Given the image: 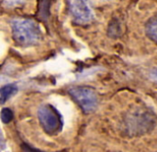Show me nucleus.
<instances>
[{
    "label": "nucleus",
    "mask_w": 157,
    "mask_h": 152,
    "mask_svg": "<svg viewBox=\"0 0 157 152\" xmlns=\"http://www.w3.org/2000/svg\"><path fill=\"white\" fill-rule=\"evenodd\" d=\"M28 0H3V4L6 6L14 7V6H20V5H23Z\"/></svg>",
    "instance_id": "nucleus-8"
},
{
    "label": "nucleus",
    "mask_w": 157,
    "mask_h": 152,
    "mask_svg": "<svg viewBox=\"0 0 157 152\" xmlns=\"http://www.w3.org/2000/svg\"><path fill=\"white\" fill-rule=\"evenodd\" d=\"M13 119V112L8 108H4L1 111V120L4 124H8Z\"/></svg>",
    "instance_id": "nucleus-7"
},
{
    "label": "nucleus",
    "mask_w": 157,
    "mask_h": 152,
    "mask_svg": "<svg viewBox=\"0 0 157 152\" xmlns=\"http://www.w3.org/2000/svg\"><path fill=\"white\" fill-rule=\"evenodd\" d=\"M66 4L75 22L86 24L92 20L93 11L88 0H66Z\"/></svg>",
    "instance_id": "nucleus-4"
},
{
    "label": "nucleus",
    "mask_w": 157,
    "mask_h": 152,
    "mask_svg": "<svg viewBox=\"0 0 157 152\" xmlns=\"http://www.w3.org/2000/svg\"><path fill=\"white\" fill-rule=\"evenodd\" d=\"M38 117L43 130L49 135H56L62 130L63 122L58 111L50 104H44L38 111Z\"/></svg>",
    "instance_id": "nucleus-2"
},
{
    "label": "nucleus",
    "mask_w": 157,
    "mask_h": 152,
    "mask_svg": "<svg viewBox=\"0 0 157 152\" xmlns=\"http://www.w3.org/2000/svg\"><path fill=\"white\" fill-rule=\"evenodd\" d=\"M17 91V88L14 84H8L1 88L0 90V101L1 103H5L11 96L16 94Z\"/></svg>",
    "instance_id": "nucleus-5"
},
{
    "label": "nucleus",
    "mask_w": 157,
    "mask_h": 152,
    "mask_svg": "<svg viewBox=\"0 0 157 152\" xmlns=\"http://www.w3.org/2000/svg\"><path fill=\"white\" fill-rule=\"evenodd\" d=\"M14 41L20 46L29 47L39 43L41 30L38 23L30 18H17L10 22Z\"/></svg>",
    "instance_id": "nucleus-1"
},
{
    "label": "nucleus",
    "mask_w": 157,
    "mask_h": 152,
    "mask_svg": "<svg viewBox=\"0 0 157 152\" xmlns=\"http://www.w3.org/2000/svg\"><path fill=\"white\" fill-rule=\"evenodd\" d=\"M145 30L147 36L157 43V18H154L148 21Z\"/></svg>",
    "instance_id": "nucleus-6"
},
{
    "label": "nucleus",
    "mask_w": 157,
    "mask_h": 152,
    "mask_svg": "<svg viewBox=\"0 0 157 152\" xmlns=\"http://www.w3.org/2000/svg\"><path fill=\"white\" fill-rule=\"evenodd\" d=\"M69 94L85 113L93 112L98 105V96L92 89L75 87L69 90Z\"/></svg>",
    "instance_id": "nucleus-3"
},
{
    "label": "nucleus",
    "mask_w": 157,
    "mask_h": 152,
    "mask_svg": "<svg viewBox=\"0 0 157 152\" xmlns=\"http://www.w3.org/2000/svg\"><path fill=\"white\" fill-rule=\"evenodd\" d=\"M155 76H156V77H157V70H156V71H155Z\"/></svg>",
    "instance_id": "nucleus-10"
},
{
    "label": "nucleus",
    "mask_w": 157,
    "mask_h": 152,
    "mask_svg": "<svg viewBox=\"0 0 157 152\" xmlns=\"http://www.w3.org/2000/svg\"><path fill=\"white\" fill-rule=\"evenodd\" d=\"M21 150L23 152H40V150H35L28 145H25V144L21 145Z\"/></svg>",
    "instance_id": "nucleus-9"
}]
</instances>
